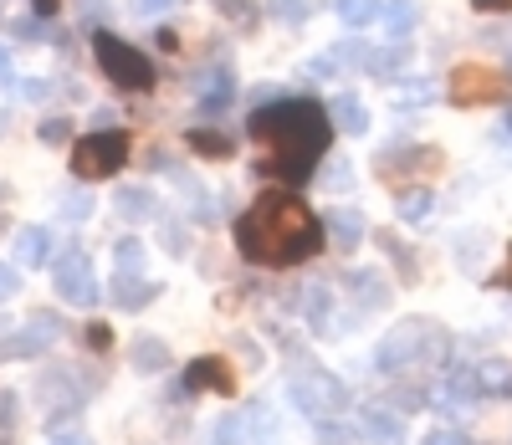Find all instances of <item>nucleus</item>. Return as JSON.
Instances as JSON below:
<instances>
[{"mask_svg": "<svg viewBox=\"0 0 512 445\" xmlns=\"http://www.w3.org/2000/svg\"><path fill=\"white\" fill-rule=\"evenodd\" d=\"M246 133H251V144L262 149L256 174L282 180V185H308L318 174V159L328 154L333 118H328V108H318L308 98H277V103L251 108Z\"/></svg>", "mask_w": 512, "mask_h": 445, "instance_id": "1", "label": "nucleus"}, {"mask_svg": "<svg viewBox=\"0 0 512 445\" xmlns=\"http://www.w3.org/2000/svg\"><path fill=\"white\" fill-rule=\"evenodd\" d=\"M328 226L292 190H267L236 220V251L256 266H297L323 251Z\"/></svg>", "mask_w": 512, "mask_h": 445, "instance_id": "2", "label": "nucleus"}, {"mask_svg": "<svg viewBox=\"0 0 512 445\" xmlns=\"http://www.w3.org/2000/svg\"><path fill=\"white\" fill-rule=\"evenodd\" d=\"M446 353H451V338L436 328V323H425V318H405L395 323L390 333L379 338L374 348V369L379 374H420V369H441L446 364Z\"/></svg>", "mask_w": 512, "mask_h": 445, "instance_id": "3", "label": "nucleus"}, {"mask_svg": "<svg viewBox=\"0 0 512 445\" xmlns=\"http://www.w3.org/2000/svg\"><path fill=\"white\" fill-rule=\"evenodd\" d=\"M93 57H98L103 77L113 87H123V93H149V87H154V62L134 47V41H123L113 31H98L93 36Z\"/></svg>", "mask_w": 512, "mask_h": 445, "instance_id": "4", "label": "nucleus"}, {"mask_svg": "<svg viewBox=\"0 0 512 445\" xmlns=\"http://www.w3.org/2000/svg\"><path fill=\"white\" fill-rule=\"evenodd\" d=\"M123 164H128V133L123 128H93L88 139L72 144V174H77L82 185L113 180Z\"/></svg>", "mask_w": 512, "mask_h": 445, "instance_id": "5", "label": "nucleus"}, {"mask_svg": "<svg viewBox=\"0 0 512 445\" xmlns=\"http://www.w3.org/2000/svg\"><path fill=\"white\" fill-rule=\"evenodd\" d=\"M287 399H292V405L303 410L308 420H333V415H344V410H349V389H344V379H333L328 369H303V374H292Z\"/></svg>", "mask_w": 512, "mask_h": 445, "instance_id": "6", "label": "nucleus"}, {"mask_svg": "<svg viewBox=\"0 0 512 445\" xmlns=\"http://www.w3.org/2000/svg\"><path fill=\"white\" fill-rule=\"evenodd\" d=\"M52 292L67 307H93L98 302V272H93V256L82 246H67L62 256H52Z\"/></svg>", "mask_w": 512, "mask_h": 445, "instance_id": "7", "label": "nucleus"}, {"mask_svg": "<svg viewBox=\"0 0 512 445\" xmlns=\"http://www.w3.org/2000/svg\"><path fill=\"white\" fill-rule=\"evenodd\" d=\"M451 103L456 108H487V103H502L507 98V82H502V72H492V67H456L451 72Z\"/></svg>", "mask_w": 512, "mask_h": 445, "instance_id": "8", "label": "nucleus"}, {"mask_svg": "<svg viewBox=\"0 0 512 445\" xmlns=\"http://www.w3.org/2000/svg\"><path fill=\"white\" fill-rule=\"evenodd\" d=\"M231 98H236V77H231V67H205V72L195 77V108H200L205 118H210V113H226Z\"/></svg>", "mask_w": 512, "mask_h": 445, "instance_id": "9", "label": "nucleus"}, {"mask_svg": "<svg viewBox=\"0 0 512 445\" xmlns=\"http://www.w3.org/2000/svg\"><path fill=\"white\" fill-rule=\"evenodd\" d=\"M185 394H236V374L226 359H195L185 369Z\"/></svg>", "mask_w": 512, "mask_h": 445, "instance_id": "10", "label": "nucleus"}, {"mask_svg": "<svg viewBox=\"0 0 512 445\" xmlns=\"http://www.w3.org/2000/svg\"><path fill=\"white\" fill-rule=\"evenodd\" d=\"M16 266H52V226H21L11 236Z\"/></svg>", "mask_w": 512, "mask_h": 445, "instance_id": "11", "label": "nucleus"}, {"mask_svg": "<svg viewBox=\"0 0 512 445\" xmlns=\"http://www.w3.org/2000/svg\"><path fill=\"white\" fill-rule=\"evenodd\" d=\"M441 154L436 149H420V144H395V149H384L379 154V174L390 180V174H410V169H436Z\"/></svg>", "mask_w": 512, "mask_h": 445, "instance_id": "12", "label": "nucleus"}, {"mask_svg": "<svg viewBox=\"0 0 512 445\" xmlns=\"http://www.w3.org/2000/svg\"><path fill=\"white\" fill-rule=\"evenodd\" d=\"M359 435L369 440V445H405V425L384 410V405H369V410H359Z\"/></svg>", "mask_w": 512, "mask_h": 445, "instance_id": "13", "label": "nucleus"}, {"mask_svg": "<svg viewBox=\"0 0 512 445\" xmlns=\"http://www.w3.org/2000/svg\"><path fill=\"white\" fill-rule=\"evenodd\" d=\"M349 297L359 302V313H374V307L390 302V282H384L374 266H359V272H349Z\"/></svg>", "mask_w": 512, "mask_h": 445, "instance_id": "14", "label": "nucleus"}, {"mask_svg": "<svg viewBox=\"0 0 512 445\" xmlns=\"http://www.w3.org/2000/svg\"><path fill=\"white\" fill-rule=\"evenodd\" d=\"M113 205H118V215L128 220V226H149V220L159 215V205H154V190H149V185H123Z\"/></svg>", "mask_w": 512, "mask_h": 445, "instance_id": "15", "label": "nucleus"}, {"mask_svg": "<svg viewBox=\"0 0 512 445\" xmlns=\"http://www.w3.org/2000/svg\"><path fill=\"white\" fill-rule=\"evenodd\" d=\"M323 226H328V236L344 246V251H354V246L364 241V215H359L354 205H333V210L323 215Z\"/></svg>", "mask_w": 512, "mask_h": 445, "instance_id": "16", "label": "nucleus"}, {"mask_svg": "<svg viewBox=\"0 0 512 445\" xmlns=\"http://www.w3.org/2000/svg\"><path fill=\"white\" fill-rule=\"evenodd\" d=\"M159 297V282H144L139 272H118L113 282V302L123 307V313H139V307H149Z\"/></svg>", "mask_w": 512, "mask_h": 445, "instance_id": "17", "label": "nucleus"}, {"mask_svg": "<svg viewBox=\"0 0 512 445\" xmlns=\"http://www.w3.org/2000/svg\"><path fill=\"white\" fill-rule=\"evenodd\" d=\"M379 26L390 31V41H405V36L420 26V0H384Z\"/></svg>", "mask_w": 512, "mask_h": 445, "instance_id": "18", "label": "nucleus"}, {"mask_svg": "<svg viewBox=\"0 0 512 445\" xmlns=\"http://www.w3.org/2000/svg\"><path fill=\"white\" fill-rule=\"evenodd\" d=\"M128 364H134V374H164V369H175V359H169V348L159 338H134Z\"/></svg>", "mask_w": 512, "mask_h": 445, "instance_id": "19", "label": "nucleus"}, {"mask_svg": "<svg viewBox=\"0 0 512 445\" xmlns=\"http://www.w3.org/2000/svg\"><path fill=\"white\" fill-rule=\"evenodd\" d=\"M328 118H333V128H344V133H364V128H369V108H364L354 93H338V98L328 103Z\"/></svg>", "mask_w": 512, "mask_h": 445, "instance_id": "20", "label": "nucleus"}, {"mask_svg": "<svg viewBox=\"0 0 512 445\" xmlns=\"http://www.w3.org/2000/svg\"><path fill=\"white\" fill-rule=\"evenodd\" d=\"M410 62V41H390V47H379V52H369V62H364V72L369 77H379V82H390L400 67Z\"/></svg>", "mask_w": 512, "mask_h": 445, "instance_id": "21", "label": "nucleus"}, {"mask_svg": "<svg viewBox=\"0 0 512 445\" xmlns=\"http://www.w3.org/2000/svg\"><path fill=\"white\" fill-rule=\"evenodd\" d=\"M185 139H190V149L205 154V159H231V154H236V139H231L226 128H190Z\"/></svg>", "mask_w": 512, "mask_h": 445, "instance_id": "22", "label": "nucleus"}, {"mask_svg": "<svg viewBox=\"0 0 512 445\" xmlns=\"http://www.w3.org/2000/svg\"><path fill=\"white\" fill-rule=\"evenodd\" d=\"M477 379H482V399H512V364L487 359L477 364Z\"/></svg>", "mask_w": 512, "mask_h": 445, "instance_id": "23", "label": "nucleus"}, {"mask_svg": "<svg viewBox=\"0 0 512 445\" xmlns=\"http://www.w3.org/2000/svg\"><path fill=\"white\" fill-rule=\"evenodd\" d=\"M379 11H384V0H333V16L344 21V26H369V21H379Z\"/></svg>", "mask_w": 512, "mask_h": 445, "instance_id": "24", "label": "nucleus"}, {"mask_svg": "<svg viewBox=\"0 0 512 445\" xmlns=\"http://www.w3.org/2000/svg\"><path fill=\"white\" fill-rule=\"evenodd\" d=\"M57 215H62V220H88V215H93V195L82 190V180L57 195Z\"/></svg>", "mask_w": 512, "mask_h": 445, "instance_id": "25", "label": "nucleus"}, {"mask_svg": "<svg viewBox=\"0 0 512 445\" xmlns=\"http://www.w3.org/2000/svg\"><path fill=\"white\" fill-rule=\"evenodd\" d=\"M144 241L139 236H123L118 246H113V261H118V272H144Z\"/></svg>", "mask_w": 512, "mask_h": 445, "instance_id": "26", "label": "nucleus"}, {"mask_svg": "<svg viewBox=\"0 0 512 445\" xmlns=\"http://www.w3.org/2000/svg\"><path fill=\"white\" fill-rule=\"evenodd\" d=\"M431 205H436V200H431V190H405V195H400V220L420 226V220L431 215Z\"/></svg>", "mask_w": 512, "mask_h": 445, "instance_id": "27", "label": "nucleus"}, {"mask_svg": "<svg viewBox=\"0 0 512 445\" xmlns=\"http://www.w3.org/2000/svg\"><path fill=\"white\" fill-rule=\"evenodd\" d=\"M379 246H384V256H390V261L400 266V277H405V282H415V256L405 251V241H400V236H390V231H384V236H379Z\"/></svg>", "mask_w": 512, "mask_h": 445, "instance_id": "28", "label": "nucleus"}, {"mask_svg": "<svg viewBox=\"0 0 512 445\" xmlns=\"http://www.w3.org/2000/svg\"><path fill=\"white\" fill-rule=\"evenodd\" d=\"M436 98V87L431 82H405V87H395V108H425V103H431Z\"/></svg>", "mask_w": 512, "mask_h": 445, "instance_id": "29", "label": "nucleus"}, {"mask_svg": "<svg viewBox=\"0 0 512 445\" xmlns=\"http://www.w3.org/2000/svg\"><path fill=\"white\" fill-rule=\"evenodd\" d=\"M272 16L287 21V26H303L313 16V6H308V0H272Z\"/></svg>", "mask_w": 512, "mask_h": 445, "instance_id": "30", "label": "nucleus"}, {"mask_svg": "<svg viewBox=\"0 0 512 445\" xmlns=\"http://www.w3.org/2000/svg\"><path fill=\"white\" fill-rule=\"evenodd\" d=\"M36 139H41V144H52V149L67 144V139H72V118H47V123L36 128Z\"/></svg>", "mask_w": 512, "mask_h": 445, "instance_id": "31", "label": "nucleus"}, {"mask_svg": "<svg viewBox=\"0 0 512 445\" xmlns=\"http://www.w3.org/2000/svg\"><path fill=\"white\" fill-rule=\"evenodd\" d=\"M420 445H472V440H466L461 430H451V425H431L420 435Z\"/></svg>", "mask_w": 512, "mask_h": 445, "instance_id": "32", "label": "nucleus"}, {"mask_svg": "<svg viewBox=\"0 0 512 445\" xmlns=\"http://www.w3.org/2000/svg\"><path fill=\"white\" fill-rule=\"evenodd\" d=\"M21 292V266H11V261H0V302H11Z\"/></svg>", "mask_w": 512, "mask_h": 445, "instance_id": "33", "label": "nucleus"}, {"mask_svg": "<svg viewBox=\"0 0 512 445\" xmlns=\"http://www.w3.org/2000/svg\"><path fill=\"white\" fill-rule=\"evenodd\" d=\"M82 338H88L93 353H108V348H113V328H108V323H88V328H82Z\"/></svg>", "mask_w": 512, "mask_h": 445, "instance_id": "34", "label": "nucleus"}, {"mask_svg": "<svg viewBox=\"0 0 512 445\" xmlns=\"http://www.w3.org/2000/svg\"><path fill=\"white\" fill-rule=\"evenodd\" d=\"M390 399H395V405H405V410H415V405H425V389L420 384H400V389H390Z\"/></svg>", "mask_w": 512, "mask_h": 445, "instance_id": "35", "label": "nucleus"}, {"mask_svg": "<svg viewBox=\"0 0 512 445\" xmlns=\"http://www.w3.org/2000/svg\"><path fill=\"white\" fill-rule=\"evenodd\" d=\"M221 6V16H231V21H251L256 16V6H246V0H216Z\"/></svg>", "mask_w": 512, "mask_h": 445, "instance_id": "36", "label": "nucleus"}, {"mask_svg": "<svg viewBox=\"0 0 512 445\" xmlns=\"http://www.w3.org/2000/svg\"><path fill=\"white\" fill-rule=\"evenodd\" d=\"M169 6H175V0H128V11H134V16H159Z\"/></svg>", "mask_w": 512, "mask_h": 445, "instance_id": "37", "label": "nucleus"}, {"mask_svg": "<svg viewBox=\"0 0 512 445\" xmlns=\"http://www.w3.org/2000/svg\"><path fill=\"white\" fill-rule=\"evenodd\" d=\"M164 236H169V256H185V251H190V246H185V226H175V220L164 226Z\"/></svg>", "mask_w": 512, "mask_h": 445, "instance_id": "38", "label": "nucleus"}, {"mask_svg": "<svg viewBox=\"0 0 512 445\" xmlns=\"http://www.w3.org/2000/svg\"><path fill=\"white\" fill-rule=\"evenodd\" d=\"M0 425H16V394L0 389Z\"/></svg>", "mask_w": 512, "mask_h": 445, "instance_id": "39", "label": "nucleus"}, {"mask_svg": "<svg viewBox=\"0 0 512 445\" xmlns=\"http://www.w3.org/2000/svg\"><path fill=\"white\" fill-rule=\"evenodd\" d=\"M47 93H52V82H41V77L26 82V98H47Z\"/></svg>", "mask_w": 512, "mask_h": 445, "instance_id": "40", "label": "nucleus"}, {"mask_svg": "<svg viewBox=\"0 0 512 445\" xmlns=\"http://www.w3.org/2000/svg\"><path fill=\"white\" fill-rule=\"evenodd\" d=\"M93 128H118V118H113V108H98V113H93Z\"/></svg>", "mask_w": 512, "mask_h": 445, "instance_id": "41", "label": "nucleus"}, {"mask_svg": "<svg viewBox=\"0 0 512 445\" xmlns=\"http://www.w3.org/2000/svg\"><path fill=\"white\" fill-rule=\"evenodd\" d=\"M154 41H159V52H175V47H180V36H175V31H159Z\"/></svg>", "mask_w": 512, "mask_h": 445, "instance_id": "42", "label": "nucleus"}, {"mask_svg": "<svg viewBox=\"0 0 512 445\" xmlns=\"http://www.w3.org/2000/svg\"><path fill=\"white\" fill-rule=\"evenodd\" d=\"M477 11H512V0H472Z\"/></svg>", "mask_w": 512, "mask_h": 445, "instance_id": "43", "label": "nucleus"}, {"mask_svg": "<svg viewBox=\"0 0 512 445\" xmlns=\"http://www.w3.org/2000/svg\"><path fill=\"white\" fill-rule=\"evenodd\" d=\"M0 87H11V52L0 47Z\"/></svg>", "mask_w": 512, "mask_h": 445, "instance_id": "44", "label": "nucleus"}, {"mask_svg": "<svg viewBox=\"0 0 512 445\" xmlns=\"http://www.w3.org/2000/svg\"><path fill=\"white\" fill-rule=\"evenodd\" d=\"M31 6H36V16H52V11L62 6V0H31Z\"/></svg>", "mask_w": 512, "mask_h": 445, "instance_id": "45", "label": "nucleus"}, {"mask_svg": "<svg viewBox=\"0 0 512 445\" xmlns=\"http://www.w3.org/2000/svg\"><path fill=\"white\" fill-rule=\"evenodd\" d=\"M492 287H507V292H512V261H507V272H497V277H492Z\"/></svg>", "mask_w": 512, "mask_h": 445, "instance_id": "46", "label": "nucleus"}, {"mask_svg": "<svg viewBox=\"0 0 512 445\" xmlns=\"http://www.w3.org/2000/svg\"><path fill=\"white\" fill-rule=\"evenodd\" d=\"M52 445H93V440H82V435H52Z\"/></svg>", "mask_w": 512, "mask_h": 445, "instance_id": "47", "label": "nucleus"}, {"mask_svg": "<svg viewBox=\"0 0 512 445\" xmlns=\"http://www.w3.org/2000/svg\"><path fill=\"white\" fill-rule=\"evenodd\" d=\"M502 133H507V139H512V113H507V123H502Z\"/></svg>", "mask_w": 512, "mask_h": 445, "instance_id": "48", "label": "nucleus"}, {"mask_svg": "<svg viewBox=\"0 0 512 445\" xmlns=\"http://www.w3.org/2000/svg\"><path fill=\"white\" fill-rule=\"evenodd\" d=\"M507 62H512V47H507Z\"/></svg>", "mask_w": 512, "mask_h": 445, "instance_id": "49", "label": "nucleus"}]
</instances>
